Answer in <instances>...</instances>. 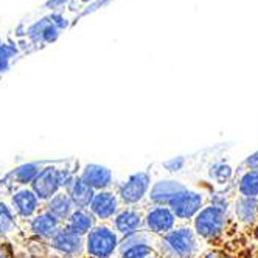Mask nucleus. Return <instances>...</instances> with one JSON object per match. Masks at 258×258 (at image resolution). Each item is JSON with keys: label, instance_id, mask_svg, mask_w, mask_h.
Listing matches in <instances>:
<instances>
[{"label": "nucleus", "instance_id": "f257e3e1", "mask_svg": "<svg viewBox=\"0 0 258 258\" xmlns=\"http://www.w3.org/2000/svg\"><path fill=\"white\" fill-rule=\"evenodd\" d=\"M89 252L98 258H106L115 247V235L109 229H95L89 235Z\"/></svg>", "mask_w": 258, "mask_h": 258}, {"label": "nucleus", "instance_id": "f03ea898", "mask_svg": "<svg viewBox=\"0 0 258 258\" xmlns=\"http://www.w3.org/2000/svg\"><path fill=\"white\" fill-rule=\"evenodd\" d=\"M223 227V215L215 207L202 210L196 219V229L202 236H213Z\"/></svg>", "mask_w": 258, "mask_h": 258}, {"label": "nucleus", "instance_id": "7ed1b4c3", "mask_svg": "<svg viewBox=\"0 0 258 258\" xmlns=\"http://www.w3.org/2000/svg\"><path fill=\"white\" fill-rule=\"evenodd\" d=\"M201 196L191 191H179L170 199L173 210L182 218H188L195 212H198V209L201 207Z\"/></svg>", "mask_w": 258, "mask_h": 258}, {"label": "nucleus", "instance_id": "20e7f679", "mask_svg": "<svg viewBox=\"0 0 258 258\" xmlns=\"http://www.w3.org/2000/svg\"><path fill=\"white\" fill-rule=\"evenodd\" d=\"M90 209L98 218H109L117 210V201L112 193H98L90 202Z\"/></svg>", "mask_w": 258, "mask_h": 258}, {"label": "nucleus", "instance_id": "39448f33", "mask_svg": "<svg viewBox=\"0 0 258 258\" xmlns=\"http://www.w3.org/2000/svg\"><path fill=\"white\" fill-rule=\"evenodd\" d=\"M146 187H148V177L145 174H136L129 179L127 183L123 187L121 198L127 202H136L143 196Z\"/></svg>", "mask_w": 258, "mask_h": 258}, {"label": "nucleus", "instance_id": "423d86ee", "mask_svg": "<svg viewBox=\"0 0 258 258\" xmlns=\"http://www.w3.org/2000/svg\"><path fill=\"white\" fill-rule=\"evenodd\" d=\"M168 243L182 255V256H188L193 250V236L190 233V230H177L173 232L167 236Z\"/></svg>", "mask_w": 258, "mask_h": 258}, {"label": "nucleus", "instance_id": "0eeeda50", "mask_svg": "<svg viewBox=\"0 0 258 258\" xmlns=\"http://www.w3.org/2000/svg\"><path fill=\"white\" fill-rule=\"evenodd\" d=\"M56 185H59L58 174L54 173V171H51V168L44 170L39 174V177L36 179V182H34L36 193H38V196H41V198L50 196L54 191V188H56Z\"/></svg>", "mask_w": 258, "mask_h": 258}, {"label": "nucleus", "instance_id": "6e6552de", "mask_svg": "<svg viewBox=\"0 0 258 258\" xmlns=\"http://www.w3.org/2000/svg\"><path fill=\"white\" fill-rule=\"evenodd\" d=\"M83 180L87 183L89 187H106L110 182V173L109 170L103 168V167H97V165H90V167L86 168L84 174H83Z\"/></svg>", "mask_w": 258, "mask_h": 258}, {"label": "nucleus", "instance_id": "1a4fd4ad", "mask_svg": "<svg viewBox=\"0 0 258 258\" xmlns=\"http://www.w3.org/2000/svg\"><path fill=\"white\" fill-rule=\"evenodd\" d=\"M174 223V218L167 209H156L148 216V226L154 232H167Z\"/></svg>", "mask_w": 258, "mask_h": 258}, {"label": "nucleus", "instance_id": "9d476101", "mask_svg": "<svg viewBox=\"0 0 258 258\" xmlns=\"http://www.w3.org/2000/svg\"><path fill=\"white\" fill-rule=\"evenodd\" d=\"M115 226L121 233H131L140 226V215L137 212H124L115 219Z\"/></svg>", "mask_w": 258, "mask_h": 258}, {"label": "nucleus", "instance_id": "9b49d317", "mask_svg": "<svg viewBox=\"0 0 258 258\" xmlns=\"http://www.w3.org/2000/svg\"><path fill=\"white\" fill-rule=\"evenodd\" d=\"M14 204H16L17 210L27 216V215H31L36 210V204H38V201H36V196L31 191L24 190V191H19L16 195Z\"/></svg>", "mask_w": 258, "mask_h": 258}, {"label": "nucleus", "instance_id": "f8f14e48", "mask_svg": "<svg viewBox=\"0 0 258 258\" xmlns=\"http://www.w3.org/2000/svg\"><path fill=\"white\" fill-rule=\"evenodd\" d=\"M54 244H56L59 249H62L64 252H75L80 246L78 235H75L70 230H62L58 233L56 238H54Z\"/></svg>", "mask_w": 258, "mask_h": 258}, {"label": "nucleus", "instance_id": "ddd939ff", "mask_svg": "<svg viewBox=\"0 0 258 258\" xmlns=\"http://www.w3.org/2000/svg\"><path fill=\"white\" fill-rule=\"evenodd\" d=\"M72 198L81 207L87 206L92 201V190L83 179L75 182V185H73V188H72Z\"/></svg>", "mask_w": 258, "mask_h": 258}, {"label": "nucleus", "instance_id": "4468645a", "mask_svg": "<svg viewBox=\"0 0 258 258\" xmlns=\"http://www.w3.org/2000/svg\"><path fill=\"white\" fill-rule=\"evenodd\" d=\"M90 224H92V219H90L89 215H86L83 212H77L70 219L69 230L73 232L75 235H83V233H86L89 230Z\"/></svg>", "mask_w": 258, "mask_h": 258}, {"label": "nucleus", "instance_id": "2eb2a0df", "mask_svg": "<svg viewBox=\"0 0 258 258\" xmlns=\"http://www.w3.org/2000/svg\"><path fill=\"white\" fill-rule=\"evenodd\" d=\"M33 229L36 233H39L42 236H50L54 232V229H56V219L51 215H42L39 218H36V221L33 223Z\"/></svg>", "mask_w": 258, "mask_h": 258}, {"label": "nucleus", "instance_id": "dca6fc26", "mask_svg": "<svg viewBox=\"0 0 258 258\" xmlns=\"http://www.w3.org/2000/svg\"><path fill=\"white\" fill-rule=\"evenodd\" d=\"M70 199L66 196V195H58V196H54L51 201H50V212L54 215V216H59V218H64L69 210H70Z\"/></svg>", "mask_w": 258, "mask_h": 258}, {"label": "nucleus", "instance_id": "f3484780", "mask_svg": "<svg viewBox=\"0 0 258 258\" xmlns=\"http://www.w3.org/2000/svg\"><path fill=\"white\" fill-rule=\"evenodd\" d=\"M179 191H182L180 187L174 185L173 182H163V183H159V185L154 188L153 199H156V201H167V199H171Z\"/></svg>", "mask_w": 258, "mask_h": 258}, {"label": "nucleus", "instance_id": "a211bd4d", "mask_svg": "<svg viewBox=\"0 0 258 258\" xmlns=\"http://www.w3.org/2000/svg\"><path fill=\"white\" fill-rule=\"evenodd\" d=\"M239 190H241V193L244 196H249V198L258 195V173H255V171L247 173L241 180Z\"/></svg>", "mask_w": 258, "mask_h": 258}, {"label": "nucleus", "instance_id": "6ab92c4d", "mask_svg": "<svg viewBox=\"0 0 258 258\" xmlns=\"http://www.w3.org/2000/svg\"><path fill=\"white\" fill-rule=\"evenodd\" d=\"M255 210H256V202L252 199H244L238 204L236 207V213L239 215L243 221H252L255 216Z\"/></svg>", "mask_w": 258, "mask_h": 258}, {"label": "nucleus", "instance_id": "aec40b11", "mask_svg": "<svg viewBox=\"0 0 258 258\" xmlns=\"http://www.w3.org/2000/svg\"><path fill=\"white\" fill-rule=\"evenodd\" d=\"M36 173H38V170H36L34 165H27V167H22L16 171V177L21 180V183H24V182L33 179L36 176Z\"/></svg>", "mask_w": 258, "mask_h": 258}, {"label": "nucleus", "instance_id": "412c9836", "mask_svg": "<svg viewBox=\"0 0 258 258\" xmlns=\"http://www.w3.org/2000/svg\"><path fill=\"white\" fill-rule=\"evenodd\" d=\"M14 53V50L8 45H4L0 44V72L2 70H7L8 67V61L11 58V54Z\"/></svg>", "mask_w": 258, "mask_h": 258}, {"label": "nucleus", "instance_id": "4be33fe9", "mask_svg": "<svg viewBox=\"0 0 258 258\" xmlns=\"http://www.w3.org/2000/svg\"><path fill=\"white\" fill-rule=\"evenodd\" d=\"M230 168L229 167H226V165H218V167H215L213 168V171H212V176L216 179V180H219V182H224L226 179H229L230 177Z\"/></svg>", "mask_w": 258, "mask_h": 258}, {"label": "nucleus", "instance_id": "5701e85b", "mask_svg": "<svg viewBox=\"0 0 258 258\" xmlns=\"http://www.w3.org/2000/svg\"><path fill=\"white\" fill-rule=\"evenodd\" d=\"M11 226H13V221H11L10 212L4 206H0V232H7V229Z\"/></svg>", "mask_w": 258, "mask_h": 258}, {"label": "nucleus", "instance_id": "b1692460", "mask_svg": "<svg viewBox=\"0 0 258 258\" xmlns=\"http://www.w3.org/2000/svg\"><path fill=\"white\" fill-rule=\"evenodd\" d=\"M148 252H150V249L146 246H137V247H133L131 250H127L124 258H143Z\"/></svg>", "mask_w": 258, "mask_h": 258}, {"label": "nucleus", "instance_id": "393cba45", "mask_svg": "<svg viewBox=\"0 0 258 258\" xmlns=\"http://www.w3.org/2000/svg\"><path fill=\"white\" fill-rule=\"evenodd\" d=\"M247 165H249V167H252V168H258V153L253 154V156L247 160Z\"/></svg>", "mask_w": 258, "mask_h": 258}, {"label": "nucleus", "instance_id": "a878e982", "mask_svg": "<svg viewBox=\"0 0 258 258\" xmlns=\"http://www.w3.org/2000/svg\"><path fill=\"white\" fill-rule=\"evenodd\" d=\"M207 258H226V255H223V253H210Z\"/></svg>", "mask_w": 258, "mask_h": 258}, {"label": "nucleus", "instance_id": "bb28decb", "mask_svg": "<svg viewBox=\"0 0 258 258\" xmlns=\"http://www.w3.org/2000/svg\"><path fill=\"white\" fill-rule=\"evenodd\" d=\"M62 2H64V0H50V4H53V5H59Z\"/></svg>", "mask_w": 258, "mask_h": 258}, {"label": "nucleus", "instance_id": "cd10ccee", "mask_svg": "<svg viewBox=\"0 0 258 258\" xmlns=\"http://www.w3.org/2000/svg\"><path fill=\"white\" fill-rule=\"evenodd\" d=\"M256 236H258V230H256Z\"/></svg>", "mask_w": 258, "mask_h": 258}]
</instances>
